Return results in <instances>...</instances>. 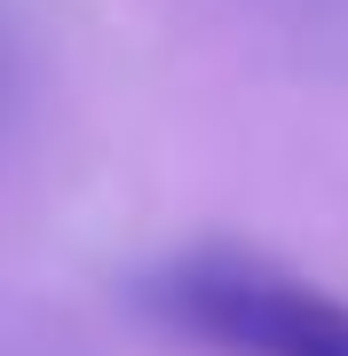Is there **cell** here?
<instances>
[{
  "label": "cell",
  "mask_w": 348,
  "mask_h": 356,
  "mask_svg": "<svg viewBox=\"0 0 348 356\" xmlns=\"http://www.w3.org/2000/svg\"><path fill=\"white\" fill-rule=\"evenodd\" d=\"M142 309L230 356H348V301L254 254H182L142 277Z\"/></svg>",
  "instance_id": "1"
}]
</instances>
